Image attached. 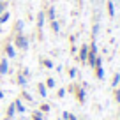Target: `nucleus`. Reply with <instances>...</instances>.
<instances>
[{"label": "nucleus", "instance_id": "obj_1", "mask_svg": "<svg viewBox=\"0 0 120 120\" xmlns=\"http://www.w3.org/2000/svg\"><path fill=\"white\" fill-rule=\"evenodd\" d=\"M14 46H16V48H19V49H23V51H26V49H28V39H26L23 34H16Z\"/></svg>", "mask_w": 120, "mask_h": 120}, {"label": "nucleus", "instance_id": "obj_2", "mask_svg": "<svg viewBox=\"0 0 120 120\" xmlns=\"http://www.w3.org/2000/svg\"><path fill=\"white\" fill-rule=\"evenodd\" d=\"M86 56H88V46L83 44L81 48H79V62L86 64Z\"/></svg>", "mask_w": 120, "mask_h": 120}, {"label": "nucleus", "instance_id": "obj_3", "mask_svg": "<svg viewBox=\"0 0 120 120\" xmlns=\"http://www.w3.org/2000/svg\"><path fill=\"white\" fill-rule=\"evenodd\" d=\"M7 71H9V60L5 58V60H2V62H0V76L7 74Z\"/></svg>", "mask_w": 120, "mask_h": 120}, {"label": "nucleus", "instance_id": "obj_4", "mask_svg": "<svg viewBox=\"0 0 120 120\" xmlns=\"http://www.w3.org/2000/svg\"><path fill=\"white\" fill-rule=\"evenodd\" d=\"M44 18H46V14L44 12H37V28L39 30H42V26H44Z\"/></svg>", "mask_w": 120, "mask_h": 120}, {"label": "nucleus", "instance_id": "obj_5", "mask_svg": "<svg viewBox=\"0 0 120 120\" xmlns=\"http://www.w3.org/2000/svg\"><path fill=\"white\" fill-rule=\"evenodd\" d=\"M5 53H7L9 58H14V56H16V49H14V46H12V44H7V46H5Z\"/></svg>", "mask_w": 120, "mask_h": 120}, {"label": "nucleus", "instance_id": "obj_6", "mask_svg": "<svg viewBox=\"0 0 120 120\" xmlns=\"http://www.w3.org/2000/svg\"><path fill=\"white\" fill-rule=\"evenodd\" d=\"M14 108H16V113H25V106L21 104L19 99H16V101H14Z\"/></svg>", "mask_w": 120, "mask_h": 120}, {"label": "nucleus", "instance_id": "obj_7", "mask_svg": "<svg viewBox=\"0 0 120 120\" xmlns=\"http://www.w3.org/2000/svg\"><path fill=\"white\" fill-rule=\"evenodd\" d=\"M9 18H11V12H9V11H4L2 14H0V25H4L5 21H9Z\"/></svg>", "mask_w": 120, "mask_h": 120}, {"label": "nucleus", "instance_id": "obj_8", "mask_svg": "<svg viewBox=\"0 0 120 120\" xmlns=\"http://www.w3.org/2000/svg\"><path fill=\"white\" fill-rule=\"evenodd\" d=\"M37 88H39V95H41V97H46V95H48V90H46V85H44V83H39Z\"/></svg>", "mask_w": 120, "mask_h": 120}, {"label": "nucleus", "instance_id": "obj_9", "mask_svg": "<svg viewBox=\"0 0 120 120\" xmlns=\"http://www.w3.org/2000/svg\"><path fill=\"white\" fill-rule=\"evenodd\" d=\"M14 113H16V108H14V102H11V104H9V108H7V118L11 120L12 116H14Z\"/></svg>", "mask_w": 120, "mask_h": 120}, {"label": "nucleus", "instance_id": "obj_10", "mask_svg": "<svg viewBox=\"0 0 120 120\" xmlns=\"http://www.w3.org/2000/svg\"><path fill=\"white\" fill-rule=\"evenodd\" d=\"M76 97H78L79 102H85V88H79L78 92H76Z\"/></svg>", "mask_w": 120, "mask_h": 120}, {"label": "nucleus", "instance_id": "obj_11", "mask_svg": "<svg viewBox=\"0 0 120 120\" xmlns=\"http://www.w3.org/2000/svg\"><path fill=\"white\" fill-rule=\"evenodd\" d=\"M95 76H97L99 79H104V69H102V65L95 67Z\"/></svg>", "mask_w": 120, "mask_h": 120}, {"label": "nucleus", "instance_id": "obj_12", "mask_svg": "<svg viewBox=\"0 0 120 120\" xmlns=\"http://www.w3.org/2000/svg\"><path fill=\"white\" fill-rule=\"evenodd\" d=\"M62 116H64V120H78V116L72 115V113H69V111H64V113H62Z\"/></svg>", "mask_w": 120, "mask_h": 120}, {"label": "nucleus", "instance_id": "obj_13", "mask_svg": "<svg viewBox=\"0 0 120 120\" xmlns=\"http://www.w3.org/2000/svg\"><path fill=\"white\" fill-rule=\"evenodd\" d=\"M108 14L111 16V18L115 16V5H113V2H111V0H108Z\"/></svg>", "mask_w": 120, "mask_h": 120}, {"label": "nucleus", "instance_id": "obj_14", "mask_svg": "<svg viewBox=\"0 0 120 120\" xmlns=\"http://www.w3.org/2000/svg\"><path fill=\"white\" fill-rule=\"evenodd\" d=\"M118 83H120V74H115L111 79V86L113 88H118Z\"/></svg>", "mask_w": 120, "mask_h": 120}, {"label": "nucleus", "instance_id": "obj_15", "mask_svg": "<svg viewBox=\"0 0 120 120\" xmlns=\"http://www.w3.org/2000/svg\"><path fill=\"white\" fill-rule=\"evenodd\" d=\"M51 28H53V32H55V34H58V32H60V25H58V21H56V19H53V21H51Z\"/></svg>", "mask_w": 120, "mask_h": 120}, {"label": "nucleus", "instance_id": "obj_16", "mask_svg": "<svg viewBox=\"0 0 120 120\" xmlns=\"http://www.w3.org/2000/svg\"><path fill=\"white\" fill-rule=\"evenodd\" d=\"M46 16H48L49 21H53V19H55V7H49V9H48V14H46Z\"/></svg>", "mask_w": 120, "mask_h": 120}, {"label": "nucleus", "instance_id": "obj_17", "mask_svg": "<svg viewBox=\"0 0 120 120\" xmlns=\"http://www.w3.org/2000/svg\"><path fill=\"white\" fill-rule=\"evenodd\" d=\"M32 118H34V120H42V111H41V109L34 111V113H32Z\"/></svg>", "mask_w": 120, "mask_h": 120}, {"label": "nucleus", "instance_id": "obj_18", "mask_svg": "<svg viewBox=\"0 0 120 120\" xmlns=\"http://www.w3.org/2000/svg\"><path fill=\"white\" fill-rule=\"evenodd\" d=\"M42 65H44V67H48V69H53V67H55V65H53V62H51V60H48V58H42Z\"/></svg>", "mask_w": 120, "mask_h": 120}, {"label": "nucleus", "instance_id": "obj_19", "mask_svg": "<svg viewBox=\"0 0 120 120\" xmlns=\"http://www.w3.org/2000/svg\"><path fill=\"white\" fill-rule=\"evenodd\" d=\"M44 85H46V88H55V79H53V78H48Z\"/></svg>", "mask_w": 120, "mask_h": 120}, {"label": "nucleus", "instance_id": "obj_20", "mask_svg": "<svg viewBox=\"0 0 120 120\" xmlns=\"http://www.w3.org/2000/svg\"><path fill=\"white\" fill-rule=\"evenodd\" d=\"M18 83H19L21 86H26V78H25L23 74H19V76H18Z\"/></svg>", "mask_w": 120, "mask_h": 120}, {"label": "nucleus", "instance_id": "obj_21", "mask_svg": "<svg viewBox=\"0 0 120 120\" xmlns=\"http://www.w3.org/2000/svg\"><path fill=\"white\" fill-rule=\"evenodd\" d=\"M21 30H23V21L19 19V21H16V32H18V34H21Z\"/></svg>", "mask_w": 120, "mask_h": 120}, {"label": "nucleus", "instance_id": "obj_22", "mask_svg": "<svg viewBox=\"0 0 120 120\" xmlns=\"http://www.w3.org/2000/svg\"><path fill=\"white\" fill-rule=\"evenodd\" d=\"M97 34H99V23H95L94 28H92V37L95 39V35H97Z\"/></svg>", "mask_w": 120, "mask_h": 120}, {"label": "nucleus", "instance_id": "obj_23", "mask_svg": "<svg viewBox=\"0 0 120 120\" xmlns=\"http://www.w3.org/2000/svg\"><path fill=\"white\" fill-rule=\"evenodd\" d=\"M4 11H7V4H5V2H0V14Z\"/></svg>", "mask_w": 120, "mask_h": 120}, {"label": "nucleus", "instance_id": "obj_24", "mask_svg": "<svg viewBox=\"0 0 120 120\" xmlns=\"http://www.w3.org/2000/svg\"><path fill=\"white\" fill-rule=\"evenodd\" d=\"M115 101L120 102V88H115Z\"/></svg>", "mask_w": 120, "mask_h": 120}, {"label": "nucleus", "instance_id": "obj_25", "mask_svg": "<svg viewBox=\"0 0 120 120\" xmlns=\"http://www.w3.org/2000/svg\"><path fill=\"white\" fill-rule=\"evenodd\" d=\"M76 74H78V71H76V67H72L71 71H69V76H71V78H76Z\"/></svg>", "mask_w": 120, "mask_h": 120}, {"label": "nucleus", "instance_id": "obj_26", "mask_svg": "<svg viewBox=\"0 0 120 120\" xmlns=\"http://www.w3.org/2000/svg\"><path fill=\"white\" fill-rule=\"evenodd\" d=\"M49 109H51V108H49V104H42V106H41V111H42V113L49 111Z\"/></svg>", "mask_w": 120, "mask_h": 120}, {"label": "nucleus", "instance_id": "obj_27", "mask_svg": "<svg viewBox=\"0 0 120 120\" xmlns=\"http://www.w3.org/2000/svg\"><path fill=\"white\" fill-rule=\"evenodd\" d=\"M99 65H102V58L101 56H97V58H95V67H99ZM94 67V69H95Z\"/></svg>", "mask_w": 120, "mask_h": 120}, {"label": "nucleus", "instance_id": "obj_28", "mask_svg": "<svg viewBox=\"0 0 120 120\" xmlns=\"http://www.w3.org/2000/svg\"><path fill=\"white\" fill-rule=\"evenodd\" d=\"M56 95H58V97H64V95H65V90H64V88H60L58 92H56Z\"/></svg>", "mask_w": 120, "mask_h": 120}, {"label": "nucleus", "instance_id": "obj_29", "mask_svg": "<svg viewBox=\"0 0 120 120\" xmlns=\"http://www.w3.org/2000/svg\"><path fill=\"white\" fill-rule=\"evenodd\" d=\"M23 97H25L26 101H32V95H30V94H26V92H23Z\"/></svg>", "mask_w": 120, "mask_h": 120}, {"label": "nucleus", "instance_id": "obj_30", "mask_svg": "<svg viewBox=\"0 0 120 120\" xmlns=\"http://www.w3.org/2000/svg\"><path fill=\"white\" fill-rule=\"evenodd\" d=\"M2 97H4V92H2V90H0V99H2Z\"/></svg>", "mask_w": 120, "mask_h": 120}, {"label": "nucleus", "instance_id": "obj_31", "mask_svg": "<svg viewBox=\"0 0 120 120\" xmlns=\"http://www.w3.org/2000/svg\"><path fill=\"white\" fill-rule=\"evenodd\" d=\"M5 120H9V118H5Z\"/></svg>", "mask_w": 120, "mask_h": 120}]
</instances>
